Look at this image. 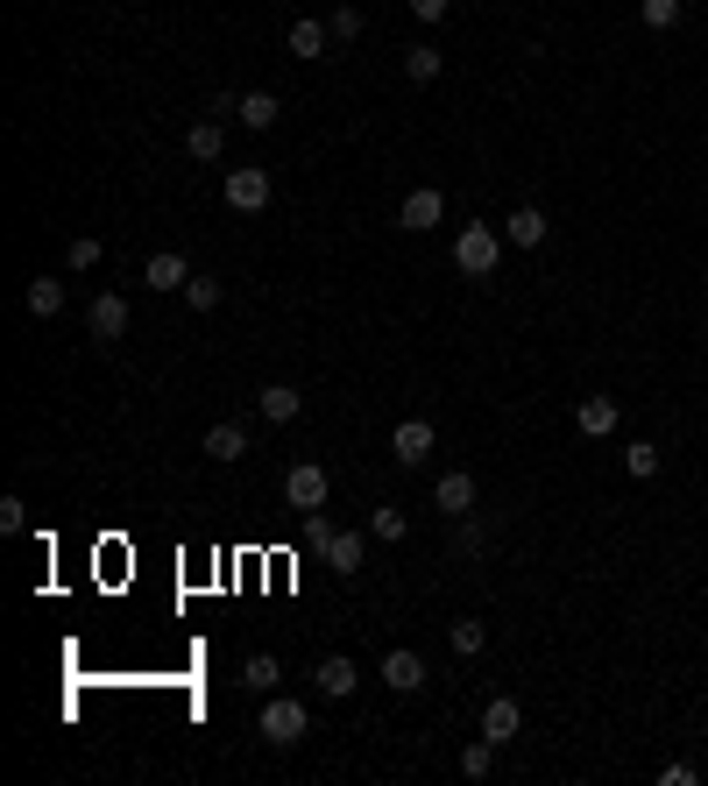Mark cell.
<instances>
[{
	"label": "cell",
	"instance_id": "obj_1",
	"mask_svg": "<svg viewBox=\"0 0 708 786\" xmlns=\"http://www.w3.org/2000/svg\"><path fill=\"white\" fill-rule=\"evenodd\" d=\"M255 730H263L277 751H291L298 737L312 730V708H305V702H291V694H269V702H263V716H255Z\"/></svg>",
	"mask_w": 708,
	"mask_h": 786
},
{
	"label": "cell",
	"instance_id": "obj_2",
	"mask_svg": "<svg viewBox=\"0 0 708 786\" xmlns=\"http://www.w3.org/2000/svg\"><path fill=\"white\" fill-rule=\"evenodd\" d=\"M305 532H312V546L326 553V567H334V574H361V560H369V539H361V532H334V524H320L312 510H305Z\"/></svg>",
	"mask_w": 708,
	"mask_h": 786
},
{
	"label": "cell",
	"instance_id": "obj_3",
	"mask_svg": "<svg viewBox=\"0 0 708 786\" xmlns=\"http://www.w3.org/2000/svg\"><path fill=\"white\" fill-rule=\"evenodd\" d=\"M496 255H503V234H496V227H461V241H454L461 277H496Z\"/></svg>",
	"mask_w": 708,
	"mask_h": 786
},
{
	"label": "cell",
	"instance_id": "obj_4",
	"mask_svg": "<svg viewBox=\"0 0 708 786\" xmlns=\"http://www.w3.org/2000/svg\"><path fill=\"white\" fill-rule=\"evenodd\" d=\"M326 489H334V482H326V467H320V461H298L291 475H283V504H291V510H320V504H326Z\"/></svg>",
	"mask_w": 708,
	"mask_h": 786
},
{
	"label": "cell",
	"instance_id": "obj_5",
	"mask_svg": "<svg viewBox=\"0 0 708 786\" xmlns=\"http://www.w3.org/2000/svg\"><path fill=\"white\" fill-rule=\"evenodd\" d=\"M432 510H446V518H475V475L468 467H446V475L432 482Z\"/></svg>",
	"mask_w": 708,
	"mask_h": 786
},
{
	"label": "cell",
	"instance_id": "obj_6",
	"mask_svg": "<svg viewBox=\"0 0 708 786\" xmlns=\"http://www.w3.org/2000/svg\"><path fill=\"white\" fill-rule=\"evenodd\" d=\"M440 213H446V192L440 185H418L411 199H404L397 227H404V234H426V227H440Z\"/></svg>",
	"mask_w": 708,
	"mask_h": 786
},
{
	"label": "cell",
	"instance_id": "obj_7",
	"mask_svg": "<svg viewBox=\"0 0 708 786\" xmlns=\"http://www.w3.org/2000/svg\"><path fill=\"white\" fill-rule=\"evenodd\" d=\"M228 206L234 213H263L269 206V171H255V163L248 171H228Z\"/></svg>",
	"mask_w": 708,
	"mask_h": 786
},
{
	"label": "cell",
	"instance_id": "obj_8",
	"mask_svg": "<svg viewBox=\"0 0 708 786\" xmlns=\"http://www.w3.org/2000/svg\"><path fill=\"white\" fill-rule=\"evenodd\" d=\"M432 440H440V432L426 426V418H404L397 432H390V461H404V467H418L432 453Z\"/></svg>",
	"mask_w": 708,
	"mask_h": 786
},
{
	"label": "cell",
	"instance_id": "obj_9",
	"mask_svg": "<svg viewBox=\"0 0 708 786\" xmlns=\"http://www.w3.org/2000/svg\"><path fill=\"white\" fill-rule=\"evenodd\" d=\"M546 234H553V220L538 213V206H518V213L503 220V241H510V248H546Z\"/></svg>",
	"mask_w": 708,
	"mask_h": 786
},
{
	"label": "cell",
	"instance_id": "obj_10",
	"mask_svg": "<svg viewBox=\"0 0 708 786\" xmlns=\"http://www.w3.org/2000/svg\"><path fill=\"white\" fill-rule=\"evenodd\" d=\"M85 326H93V340H120V334H128V298L100 291V298H93V312H85Z\"/></svg>",
	"mask_w": 708,
	"mask_h": 786
},
{
	"label": "cell",
	"instance_id": "obj_11",
	"mask_svg": "<svg viewBox=\"0 0 708 786\" xmlns=\"http://www.w3.org/2000/svg\"><path fill=\"white\" fill-rule=\"evenodd\" d=\"M518 723H524V708L510 702V694H489V708H481V737H489V744H510Z\"/></svg>",
	"mask_w": 708,
	"mask_h": 786
},
{
	"label": "cell",
	"instance_id": "obj_12",
	"mask_svg": "<svg viewBox=\"0 0 708 786\" xmlns=\"http://www.w3.org/2000/svg\"><path fill=\"white\" fill-rule=\"evenodd\" d=\"M142 284H156V291H185V284H191V263H185L177 248H156V255H149V269H142Z\"/></svg>",
	"mask_w": 708,
	"mask_h": 786
},
{
	"label": "cell",
	"instance_id": "obj_13",
	"mask_svg": "<svg viewBox=\"0 0 708 786\" xmlns=\"http://www.w3.org/2000/svg\"><path fill=\"white\" fill-rule=\"evenodd\" d=\"M383 687L418 694V687H426V659H418V652H383Z\"/></svg>",
	"mask_w": 708,
	"mask_h": 786
},
{
	"label": "cell",
	"instance_id": "obj_14",
	"mask_svg": "<svg viewBox=\"0 0 708 786\" xmlns=\"http://www.w3.org/2000/svg\"><path fill=\"white\" fill-rule=\"evenodd\" d=\"M312 680H320V694H326V702H348V694L361 687V673H355V659H320V673H312Z\"/></svg>",
	"mask_w": 708,
	"mask_h": 786
},
{
	"label": "cell",
	"instance_id": "obj_15",
	"mask_svg": "<svg viewBox=\"0 0 708 786\" xmlns=\"http://www.w3.org/2000/svg\"><path fill=\"white\" fill-rule=\"evenodd\" d=\"M616 418H624V412H616V397H581L574 426L589 432V440H610V432H616Z\"/></svg>",
	"mask_w": 708,
	"mask_h": 786
},
{
	"label": "cell",
	"instance_id": "obj_16",
	"mask_svg": "<svg viewBox=\"0 0 708 786\" xmlns=\"http://www.w3.org/2000/svg\"><path fill=\"white\" fill-rule=\"evenodd\" d=\"M185 149H191L199 163H220V157H228V128H220V120H191V128H185Z\"/></svg>",
	"mask_w": 708,
	"mask_h": 786
},
{
	"label": "cell",
	"instance_id": "obj_17",
	"mask_svg": "<svg viewBox=\"0 0 708 786\" xmlns=\"http://www.w3.org/2000/svg\"><path fill=\"white\" fill-rule=\"evenodd\" d=\"M255 404H263V418H269V426H291V418L305 412V397H298L291 383H263V397H255Z\"/></svg>",
	"mask_w": 708,
	"mask_h": 786
},
{
	"label": "cell",
	"instance_id": "obj_18",
	"mask_svg": "<svg viewBox=\"0 0 708 786\" xmlns=\"http://www.w3.org/2000/svg\"><path fill=\"white\" fill-rule=\"evenodd\" d=\"M206 453H213V461H241V453H248V426H234V418L206 426Z\"/></svg>",
	"mask_w": 708,
	"mask_h": 786
},
{
	"label": "cell",
	"instance_id": "obj_19",
	"mask_svg": "<svg viewBox=\"0 0 708 786\" xmlns=\"http://www.w3.org/2000/svg\"><path fill=\"white\" fill-rule=\"evenodd\" d=\"M440 65H446L440 43H411V50H404V79H411V85H432V79H440Z\"/></svg>",
	"mask_w": 708,
	"mask_h": 786
},
{
	"label": "cell",
	"instance_id": "obj_20",
	"mask_svg": "<svg viewBox=\"0 0 708 786\" xmlns=\"http://www.w3.org/2000/svg\"><path fill=\"white\" fill-rule=\"evenodd\" d=\"M277 93H241V107H234V120L241 128H277Z\"/></svg>",
	"mask_w": 708,
	"mask_h": 786
},
{
	"label": "cell",
	"instance_id": "obj_21",
	"mask_svg": "<svg viewBox=\"0 0 708 786\" xmlns=\"http://www.w3.org/2000/svg\"><path fill=\"white\" fill-rule=\"evenodd\" d=\"M22 298H28V312H36V320H57V312H65V284H57V277H36Z\"/></svg>",
	"mask_w": 708,
	"mask_h": 786
},
{
	"label": "cell",
	"instance_id": "obj_22",
	"mask_svg": "<svg viewBox=\"0 0 708 786\" xmlns=\"http://www.w3.org/2000/svg\"><path fill=\"white\" fill-rule=\"evenodd\" d=\"M411 532V518H404L397 504H383V510H369V539H383V546H397V539Z\"/></svg>",
	"mask_w": 708,
	"mask_h": 786
},
{
	"label": "cell",
	"instance_id": "obj_23",
	"mask_svg": "<svg viewBox=\"0 0 708 786\" xmlns=\"http://www.w3.org/2000/svg\"><path fill=\"white\" fill-rule=\"evenodd\" d=\"M446 645H454V652H461V659H475V652H481V645H489V631H481V624H475V616H454V624H446Z\"/></svg>",
	"mask_w": 708,
	"mask_h": 786
},
{
	"label": "cell",
	"instance_id": "obj_24",
	"mask_svg": "<svg viewBox=\"0 0 708 786\" xmlns=\"http://www.w3.org/2000/svg\"><path fill=\"white\" fill-rule=\"evenodd\" d=\"M291 57H326V22H291Z\"/></svg>",
	"mask_w": 708,
	"mask_h": 786
},
{
	"label": "cell",
	"instance_id": "obj_25",
	"mask_svg": "<svg viewBox=\"0 0 708 786\" xmlns=\"http://www.w3.org/2000/svg\"><path fill=\"white\" fill-rule=\"evenodd\" d=\"M241 680H248L255 694H277V680H283V667H277V659H269V652H255L248 667H241Z\"/></svg>",
	"mask_w": 708,
	"mask_h": 786
},
{
	"label": "cell",
	"instance_id": "obj_26",
	"mask_svg": "<svg viewBox=\"0 0 708 786\" xmlns=\"http://www.w3.org/2000/svg\"><path fill=\"white\" fill-rule=\"evenodd\" d=\"M638 14H645V28H681L687 0H638Z\"/></svg>",
	"mask_w": 708,
	"mask_h": 786
},
{
	"label": "cell",
	"instance_id": "obj_27",
	"mask_svg": "<svg viewBox=\"0 0 708 786\" xmlns=\"http://www.w3.org/2000/svg\"><path fill=\"white\" fill-rule=\"evenodd\" d=\"M220 298H228V284H220V277H191V284H185V305H191V312H213Z\"/></svg>",
	"mask_w": 708,
	"mask_h": 786
},
{
	"label": "cell",
	"instance_id": "obj_28",
	"mask_svg": "<svg viewBox=\"0 0 708 786\" xmlns=\"http://www.w3.org/2000/svg\"><path fill=\"white\" fill-rule=\"evenodd\" d=\"M496 751H503V744H489V737H475V744H468V751H461V773H468V779H489V765H496Z\"/></svg>",
	"mask_w": 708,
	"mask_h": 786
},
{
	"label": "cell",
	"instance_id": "obj_29",
	"mask_svg": "<svg viewBox=\"0 0 708 786\" xmlns=\"http://www.w3.org/2000/svg\"><path fill=\"white\" fill-rule=\"evenodd\" d=\"M624 467H630L638 482H652V475H659V447H652V440H630V447H624Z\"/></svg>",
	"mask_w": 708,
	"mask_h": 786
},
{
	"label": "cell",
	"instance_id": "obj_30",
	"mask_svg": "<svg viewBox=\"0 0 708 786\" xmlns=\"http://www.w3.org/2000/svg\"><path fill=\"white\" fill-rule=\"evenodd\" d=\"M481 546H489V524H461V532H454V553H461V560H475Z\"/></svg>",
	"mask_w": 708,
	"mask_h": 786
},
{
	"label": "cell",
	"instance_id": "obj_31",
	"mask_svg": "<svg viewBox=\"0 0 708 786\" xmlns=\"http://www.w3.org/2000/svg\"><path fill=\"white\" fill-rule=\"evenodd\" d=\"M65 263H71V269H100V241H93V234H79V241L65 248Z\"/></svg>",
	"mask_w": 708,
	"mask_h": 786
},
{
	"label": "cell",
	"instance_id": "obj_32",
	"mask_svg": "<svg viewBox=\"0 0 708 786\" xmlns=\"http://www.w3.org/2000/svg\"><path fill=\"white\" fill-rule=\"evenodd\" d=\"M0 532H28V504L22 496H0Z\"/></svg>",
	"mask_w": 708,
	"mask_h": 786
},
{
	"label": "cell",
	"instance_id": "obj_33",
	"mask_svg": "<svg viewBox=\"0 0 708 786\" xmlns=\"http://www.w3.org/2000/svg\"><path fill=\"white\" fill-rule=\"evenodd\" d=\"M361 36V8H334V43H355Z\"/></svg>",
	"mask_w": 708,
	"mask_h": 786
},
{
	"label": "cell",
	"instance_id": "obj_34",
	"mask_svg": "<svg viewBox=\"0 0 708 786\" xmlns=\"http://www.w3.org/2000/svg\"><path fill=\"white\" fill-rule=\"evenodd\" d=\"M404 8H411V14H418V22H426V28H432V22H446V8H454V0H404Z\"/></svg>",
	"mask_w": 708,
	"mask_h": 786
}]
</instances>
